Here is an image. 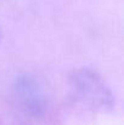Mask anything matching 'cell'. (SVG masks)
Here are the masks:
<instances>
[{"label": "cell", "mask_w": 124, "mask_h": 125, "mask_svg": "<svg viewBox=\"0 0 124 125\" xmlns=\"http://www.w3.org/2000/svg\"><path fill=\"white\" fill-rule=\"evenodd\" d=\"M15 91L23 108H26L28 112L33 114H38L39 112L43 111L44 98H43L41 91L32 79L27 77L20 78L16 83Z\"/></svg>", "instance_id": "cell-2"}, {"label": "cell", "mask_w": 124, "mask_h": 125, "mask_svg": "<svg viewBox=\"0 0 124 125\" xmlns=\"http://www.w3.org/2000/svg\"><path fill=\"white\" fill-rule=\"evenodd\" d=\"M0 38H1V33H0Z\"/></svg>", "instance_id": "cell-3"}, {"label": "cell", "mask_w": 124, "mask_h": 125, "mask_svg": "<svg viewBox=\"0 0 124 125\" xmlns=\"http://www.w3.org/2000/svg\"><path fill=\"white\" fill-rule=\"evenodd\" d=\"M68 84L72 97L83 104L101 111L113 107V95L96 72L89 68L74 71Z\"/></svg>", "instance_id": "cell-1"}]
</instances>
